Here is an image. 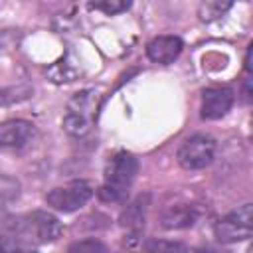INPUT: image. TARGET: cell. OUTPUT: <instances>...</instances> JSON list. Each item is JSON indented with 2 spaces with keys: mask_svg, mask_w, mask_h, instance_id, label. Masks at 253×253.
<instances>
[{
  "mask_svg": "<svg viewBox=\"0 0 253 253\" xmlns=\"http://www.w3.org/2000/svg\"><path fill=\"white\" fill-rule=\"evenodd\" d=\"M136 172L138 162L130 152L121 150L113 154L105 168V182L99 188V198L103 202H121L126 196Z\"/></svg>",
  "mask_w": 253,
  "mask_h": 253,
  "instance_id": "cell-1",
  "label": "cell"
},
{
  "mask_svg": "<svg viewBox=\"0 0 253 253\" xmlns=\"http://www.w3.org/2000/svg\"><path fill=\"white\" fill-rule=\"evenodd\" d=\"M12 237L22 243H51L57 241L63 227L61 221L47 211H32L10 221Z\"/></svg>",
  "mask_w": 253,
  "mask_h": 253,
  "instance_id": "cell-2",
  "label": "cell"
},
{
  "mask_svg": "<svg viewBox=\"0 0 253 253\" xmlns=\"http://www.w3.org/2000/svg\"><path fill=\"white\" fill-rule=\"evenodd\" d=\"M251 231H253V208H251V204H243L237 210L229 211L213 227V233H215L219 243H235V241L249 239Z\"/></svg>",
  "mask_w": 253,
  "mask_h": 253,
  "instance_id": "cell-3",
  "label": "cell"
},
{
  "mask_svg": "<svg viewBox=\"0 0 253 253\" xmlns=\"http://www.w3.org/2000/svg\"><path fill=\"white\" fill-rule=\"evenodd\" d=\"M215 156V140L210 134H192L178 148V164L186 170H202L211 164Z\"/></svg>",
  "mask_w": 253,
  "mask_h": 253,
  "instance_id": "cell-4",
  "label": "cell"
},
{
  "mask_svg": "<svg viewBox=\"0 0 253 253\" xmlns=\"http://www.w3.org/2000/svg\"><path fill=\"white\" fill-rule=\"evenodd\" d=\"M91 196H93L91 186L83 180H75L65 186L49 190L45 194V202L57 211H75L81 206H85L91 200Z\"/></svg>",
  "mask_w": 253,
  "mask_h": 253,
  "instance_id": "cell-5",
  "label": "cell"
},
{
  "mask_svg": "<svg viewBox=\"0 0 253 253\" xmlns=\"http://www.w3.org/2000/svg\"><path fill=\"white\" fill-rule=\"evenodd\" d=\"M36 126L24 119H12L0 123V150H20L32 142Z\"/></svg>",
  "mask_w": 253,
  "mask_h": 253,
  "instance_id": "cell-6",
  "label": "cell"
},
{
  "mask_svg": "<svg viewBox=\"0 0 253 253\" xmlns=\"http://www.w3.org/2000/svg\"><path fill=\"white\" fill-rule=\"evenodd\" d=\"M233 107V91L227 87H210L202 93V119L217 121Z\"/></svg>",
  "mask_w": 253,
  "mask_h": 253,
  "instance_id": "cell-7",
  "label": "cell"
},
{
  "mask_svg": "<svg viewBox=\"0 0 253 253\" xmlns=\"http://www.w3.org/2000/svg\"><path fill=\"white\" fill-rule=\"evenodd\" d=\"M182 47H184V43L178 36H158L148 42L146 55L156 63L168 65L182 53Z\"/></svg>",
  "mask_w": 253,
  "mask_h": 253,
  "instance_id": "cell-8",
  "label": "cell"
},
{
  "mask_svg": "<svg viewBox=\"0 0 253 253\" xmlns=\"http://www.w3.org/2000/svg\"><path fill=\"white\" fill-rule=\"evenodd\" d=\"M198 219V210L194 206L188 204H178V206H170L168 210H164L160 221L166 229H184V227H192Z\"/></svg>",
  "mask_w": 253,
  "mask_h": 253,
  "instance_id": "cell-9",
  "label": "cell"
},
{
  "mask_svg": "<svg viewBox=\"0 0 253 253\" xmlns=\"http://www.w3.org/2000/svg\"><path fill=\"white\" fill-rule=\"evenodd\" d=\"M148 202H150V196H148V194L138 196V198H136L134 202H130V206H126V210L121 213V225L126 227L132 235H138L140 229H142V225H144Z\"/></svg>",
  "mask_w": 253,
  "mask_h": 253,
  "instance_id": "cell-10",
  "label": "cell"
},
{
  "mask_svg": "<svg viewBox=\"0 0 253 253\" xmlns=\"http://www.w3.org/2000/svg\"><path fill=\"white\" fill-rule=\"evenodd\" d=\"M63 128L73 136H83L89 130V119H87L85 111L67 109V115L63 119Z\"/></svg>",
  "mask_w": 253,
  "mask_h": 253,
  "instance_id": "cell-11",
  "label": "cell"
},
{
  "mask_svg": "<svg viewBox=\"0 0 253 253\" xmlns=\"http://www.w3.org/2000/svg\"><path fill=\"white\" fill-rule=\"evenodd\" d=\"M142 253H190L182 241H168V239H150Z\"/></svg>",
  "mask_w": 253,
  "mask_h": 253,
  "instance_id": "cell-12",
  "label": "cell"
},
{
  "mask_svg": "<svg viewBox=\"0 0 253 253\" xmlns=\"http://www.w3.org/2000/svg\"><path fill=\"white\" fill-rule=\"evenodd\" d=\"M67 253H111L109 247L99 239H81L69 245Z\"/></svg>",
  "mask_w": 253,
  "mask_h": 253,
  "instance_id": "cell-13",
  "label": "cell"
},
{
  "mask_svg": "<svg viewBox=\"0 0 253 253\" xmlns=\"http://www.w3.org/2000/svg\"><path fill=\"white\" fill-rule=\"evenodd\" d=\"M229 8H231L229 2H225V4H221V2H204V4H200V20L211 22V20L223 16Z\"/></svg>",
  "mask_w": 253,
  "mask_h": 253,
  "instance_id": "cell-14",
  "label": "cell"
},
{
  "mask_svg": "<svg viewBox=\"0 0 253 253\" xmlns=\"http://www.w3.org/2000/svg\"><path fill=\"white\" fill-rule=\"evenodd\" d=\"M89 8L91 10H101L107 16H115V14H121V12L128 10L130 2H125V0H105V2H91Z\"/></svg>",
  "mask_w": 253,
  "mask_h": 253,
  "instance_id": "cell-15",
  "label": "cell"
},
{
  "mask_svg": "<svg viewBox=\"0 0 253 253\" xmlns=\"http://www.w3.org/2000/svg\"><path fill=\"white\" fill-rule=\"evenodd\" d=\"M49 75H51V81H55V83H63V81H73L75 71H73L65 61H57V63L49 69Z\"/></svg>",
  "mask_w": 253,
  "mask_h": 253,
  "instance_id": "cell-16",
  "label": "cell"
},
{
  "mask_svg": "<svg viewBox=\"0 0 253 253\" xmlns=\"http://www.w3.org/2000/svg\"><path fill=\"white\" fill-rule=\"evenodd\" d=\"M6 91H8V93H12V95H0V103H2V105L18 103V101H24V99H28V97L32 95V87H28V85L10 87V89H6Z\"/></svg>",
  "mask_w": 253,
  "mask_h": 253,
  "instance_id": "cell-17",
  "label": "cell"
},
{
  "mask_svg": "<svg viewBox=\"0 0 253 253\" xmlns=\"http://www.w3.org/2000/svg\"><path fill=\"white\" fill-rule=\"evenodd\" d=\"M0 253H34V249L14 237H0Z\"/></svg>",
  "mask_w": 253,
  "mask_h": 253,
  "instance_id": "cell-18",
  "label": "cell"
},
{
  "mask_svg": "<svg viewBox=\"0 0 253 253\" xmlns=\"http://www.w3.org/2000/svg\"><path fill=\"white\" fill-rule=\"evenodd\" d=\"M192 253H229V251H221V249H213V247H200Z\"/></svg>",
  "mask_w": 253,
  "mask_h": 253,
  "instance_id": "cell-19",
  "label": "cell"
}]
</instances>
